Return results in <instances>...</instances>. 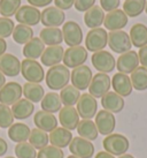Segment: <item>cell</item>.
Returning a JSON list of instances; mask_svg holds the SVG:
<instances>
[{
	"label": "cell",
	"mask_w": 147,
	"mask_h": 158,
	"mask_svg": "<svg viewBox=\"0 0 147 158\" xmlns=\"http://www.w3.org/2000/svg\"><path fill=\"white\" fill-rule=\"evenodd\" d=\"M92 77H93L92 70L90 69V67L85 66V65L74 68L73 72L70 73L71 83L78 90H85L89 88Z\"/></svg>",
	"instance_id": "cell-10"
},
{
	"label": "cell",
	"mask_w": 147,
	"mask_h": 158,
	"mask_svg": "<svg viewBox=\"0 0 147 158\" xmlns=\"http://www.w3.org/2000/svg\"><path fill=\"white\" fill-rule=\"evenodd\" d=\"M124 99L123 97L117 95L115 91H108L101 98V105L106 111L112 113H120L124 109Z\"/></svg>",
	"instance_id": "cell-24"
},
{
	"label": "cell",
	"mask_w": 147,
	"mask_h": 158,
	"mask_svg": "<svg viewBox=\"0 0 147 158\" xmlns=\"http://www.w3.org/2000/svg\"><path fill=\"white\" fill-rule=\"evenodd\" d=\"M146 0H125L123 4V12L131 18H137L145 10Z\"/></svg>",
	"instance_id": "cell-37"
},
{
	"label": "cell",
	"mask_w": 147,
	"mask_h": 158,
	"mask_svg": "<svg viewBox=\"0 0 147 158\" xmlns=\"http://www.w3.org/2000/svg\"><path fill=\"white\" fill-rule=\"evenodd\" d=\"M63 54H65V50L61 45H55V46H48L45 48L43 52L40 60L42 64L46 67H53L59 65L62 59H63Z\"/></svg>",
	"instance_id": "cell-22"
},
{
	"label": "cell",
	"mask_w": 147,
	"mask_h": 158,
	"mask_svg": "<svg viewBox=\"0 0 147 158\" xmlns=\"http://www.w3.org/2000/svg\"><path fill=\"white\" fill-rule=\"evenodd\" d=\"M87 60V50L83 46H74L67 48L63 54L62 61L65 62V66L68 68H76L78 66L84 65Z\"/></svg>",
	"instance_id": "cell-8"
},
{
	"label": "cell",
	"mask_w": 147,
	"mask_h": 158,
	"mask_svg": "<svg viewBox=\"0 0 147 158\" xmlns=\"http://www.w3.org/2000/svg\"><path fill=\"white\" fill-rule=\"evenodd\" d=\"M77 133L79 134L81 137L85 139V140L89 141H94L97 140L98 137V129H97V126L95 123L92 121V120H87V119H83L78 123L77 126Z\"/></svg>",
	"instance_id": "cell-33"
},
{
	"label": "cell",
	"mask_w": 147,
	"mask_h": 158,
	"mask_svg": "<svg viewBox=\"0 0 147 158\" xmlns=\"http://www.w3.org/2000/svg\"><path fill=\"white\" fill-rule=\"evenodd\" d=\"M21 73L23 77L31 83H40L45 80V72L42 65L32 59H24L21 62Z\"/></svg>",
	"instance_id": "cell-4"
},
{
	"label": "cell",
	"mask_w": 147,
	"mask_h": 158,
	"mask_svg": "<svg viewBox=\"0 0 147 158\" xmlns=\"http://www.w3.org/2000/svg\"><path fill=\"white\" fill-rule=\"evenodd\" d=\"M48 142H50V136L47 135L46 132L38 129V128H35L31 131L30 136H29V143L35 149H43L48 144Z\"/></svg>",
	"instance_id": "cell-38"
},
{
	"label": "cell",
	"mask_w": 147,
	"mask_h": 158,
	"mask_svg": "<svg viewBox=\"0 0 147 158\" xmlns=\"http://www.w3.org/2000/svg\"><path fill=\"white\" fill-rule=\"evenodd\" d=\"M60 95L56 92H47L42 99V109L48 113H56L62 109Z\"/></svg>",
	"instance_id": "cell-34"
},
{
	"label": "cell",
	"mask_w": 147,
	"mask_h": 158,
	"mask_svg": "<svg viewBox=\"0 0 147 158\" xmlns=\"http://www.w3.org/2000/svg\"><path fill=\"white\" fill-rule=\"evenodd\" d=\"M95 158H115V156L110 155L109 152H107V151H100V152L97 154Z\"/></svg>",
	"instance_id": "cell-52"
},
{
	"label": "cell",
	"mask_w": 147,
	"mask_h": 158,
	"mask_svg": "<svg viewBox=\"0 0 147 158\" xmlns=\"http://www.w3.org/2000/svg\"><path fill=\"white\" fill-rule=\"evenodd\" d=\"M65 19L66 15L63 10L55 6H50L42 12L40 22L45 26V28H58L65 23Z\"/></svg>",
	"instance_id": "cell-15"
},
{
	"label": "cell",
	"mask_w": 147,
	"mask_h": 158,
	"mask_svg": "<svg viewBox=\"0 0 147 158\" xmlns=\"http://www.w3.org/2000/svg\"><path fill=\"white\" fill-rule=\"evenodd\" d=\"M118 158H134L132 155H129V154H124V155H122V156H120Z\"/></svg>",
	"instance_id": "cell-54"
},
{
	"label": "cell",
	"mask_w": 147,
	"mask_h": 158,
	"mask_svg": "<svg viewBox=\"0 0 147 158\" xmlns=\"http://www.w3.org/2000/svg\"><path fill=\"white\" fill-rule=\"evenodd\" d=\"M95 4V0H75V8L78 12H87Z\"/></svg>",
	"instance_id": "cell-45"
},
{
	"label": "cell",
	"mask_w": 147,
	"mask_h": 158,
	"mask_svg": "<svg viewBox=\"0 0 147 158\" xmlns=\"http://www.w3.org/2000/svg\"><path fill=\"white\" fill-rule=\"evenodd\" d=\"M14 119L12 109L0 103V128H9L14 123Z\"/></svg>",
	"instance_id": "cell-42"
},
{
	"label": "cell",
	"mask_w": 147,
	"mask_h": 158,
	"mask_svg": "<svg viewBox=\"0 0 147 158\" xmlns=\"http://www.w3.org/2000/svg\"><path fill=\"white\" fill-rule=\"evenodd\" d=\"M79 97L81 92L74 85H67L60 92L61 102L62 104H65V106H74L75 104H77Z\"/></svg>",
	"instance_id": "cell-39"
},
{
	"label": "cell",
	"mask_w": 147,
	"mask_h": 158,
	"mask_svg": "<svg viewBox=\"0 0 147 158\" xmlns=\"http://www.w3.org/2000/svg\"><path fill=\"white\" fill-rule=\"evenodd\" d=\"M62 36L65 43L69 48L79 46L83 42V30L77 22L68 21L63 23L62 28Z\"/></svg>",
	"instance_id": "cell-6"
},
{
	"label": "cell",
	"mask_w": 147,
	"mask_h": 158,
	"mask_svg": "<svg viewBox=\"0 0 147 158\" xmlns=\"http://www.w3.org/2000/svg\"><path fill=\"white\" fill-rule=\"evenodd\" d=\"M59 112V121L62 127L68 131H74L77 128L79 123V114L74 106H65Z\"/></svg>",
	"instance_id": "cell-20"
},
{
	"label": "cell",
	"mask_w": 147,
	"mask_h": 158,
	"mask_svg": "<svg viewBox=\"0 0 147 158\" xmlns=\"http://www.w3.org/2000/svg\"><path fill=\"white\" fill-rule=\"evenodd\" d=\"M37 158H65V154L60 148L54 145H46L45 148L39 150Z\"/></svg>",
	"instance_id": "cell-43"
},
{
	"label": "cell",
	"mask_w": 147,
	"mask_h": 158,
	"mask_svg": "<svg viewBox=\"0 0 147 158\" xmlns=\"http://www.w3.org/2000/svg\"><path fill=\"white\" fill-rule=\"evenodd\" d=\"M76 110H77L79 117H82L83 119L91 120L93 117H95L97 110H98L97 99L90 94H83L77 102Z\"/></svg>",
	"instance_id": "cell-11"
},
{
	"label": "cell",
	"mask_w": 147,
	"mask_h": 158,
	"mask_svg": "<svg viewBox=\"0 0 147 158\" xmlns=\"http://www.w3.org/2000/svg\"><path fill=\"white\" fill-rule=\"evenodd\" d=\"M46 85L51 90H62L70 81V72L65 65H56L50 67L46 73Z\"/></svg>",
	"instance_id": "cell-1"
},
{
	"label": "cell",
	"mask_w": 147,
	"mask_h": 158,
	"mask_svg": "<svg viewBox=\"0 0 147 158\" xmlns=\"http://www.w3.org/2000/svg\"><path fill=\"white\" fill-rule=\"evenodd\" d=\"M70 152L79 158H92L94 155V145L91 141L85 140L81 136L73 137L69 144Z\"/></svg>",
	"instance_id": "cell-16"
},
{
	"label": "cell",
	"mask_w": 147,
	"mask_h": 158,
	"mask_svg": "<svg viewBox=\"0 0 147 158\" xmlns=\"http://www.w3.org/2000/svg\"><path fill=\"white\" fill-rule=\"evenodd\" d=\"M45 51V44L40 38H32L30 42H28L23 48V56L26 59L36 60L42 57L43 52Z\"/></svg>",
	"instance_id": "cell-30"
},
{
	"label": "cell",
	"mask_w": 147,
	"mask_h": 158,
	"mask_svg": "<svg viewBox=\"0 0 147 158\" xmlns=\"http://www.w3.org/2000/svg\"><path fill=\"white\" fill-rule=\"evenodd\" d=\"M23 95L26 97V99L30 101L31 103H38L42 102V99L45 96V90L39 83H31L26 82L23 87Z\"/></svg>",
	"instance_id": "cell-32"
},
{
	"label": "cell",
	"mask_w": 147,
	"mask_h": 158,
	"mask_svg": "<svg viewBox=\"0 0 147 158\" xmlns=\"http://www.w3.org/2000/svg\"><path fill=\"white\" fill-rule=\"evenodd\" d=\"M105 12L104 9L100 6H93L87 12H85L84 15V22L89 27L90 29H95V28H100L101 24H104L105 21Z\"/></svg>",
	"instance_id": "cell-26"
},
{
	"label": "cell",
	"mask_w": 147,
	"mask_h": 158,
	"mask_svg": "<svg viewBox=\"0 0 147 158\" xmlns=\"http://www.w3.org/2000/svg\"><path fill=\"white\" fill-rule=\"evenodd\" d=\"M7 150H8V144H7V142H6L4 139L0 137V156H4V155L7 152Z\"/></svg>",
	"instance_id": "cell-50"
},
{
	"label": "cell",
	"mask_w": 147,
	"mask_h": 158,
	"mask_svg": "<svg viewBox=\"0 0 147 158\" xmlns=\"http://www.w3.org/2000/svg\"><path fill=\"white\" fill-rule=\"evenodd\" d=\"M138 57H139V62L141 64V66L147 68V45L139 50Z\"/></svg>",
	"instance_id": "cell-48"
},
{
	"label": "cell",
	"mask_w": 147,
	"mask_h": 158,
	"mask_svg": "<svg viewBox=\"0 0 147 158\" xmlns=\"http://www.w3.org/2000/svg\"><path fill=\"white\" fill-rule=\"evenodd\" d=\"M55 7L60 8L61 10H67L70 9L75 4V0H54Z\"/></svg>",
	"instance_id": "cell-47"
},
{
	"label": "cell",
	"mask_w": 147,
	"mask_h": 158,
	"mask_svg": "<svg viewBox=\"0 0 147 158\" xmlns=\"http://www.w3.org/2000/svg\"><path fill=\"white\" fill-rule=\"evenodd\" d=\"M14 21L9 18H0V38H7L13 35L14 31Z\"/></svg>",
	"instance_id": "cell-44"
},
{
	"label": "cell",
	"mask_w": 147,
	"mask_h": 158,
	"mask_svg": "<svg viewBox=\"0 0 147 158\" xmlns=\"http://www.w3.org/2000/svg\"><path fill=\"white\" fill-rule=\"evenodd\" d=\"M6 50H7V43H6V40H2V38H0V57H1L2 54H5Z\"/></svg>",
	"instance_id": "cell-51"
},
{
	"label": "cell",
	"mask_w": 147,
	"mask_h": 158,
	"mask_svg": "<svg viewBox=\"0 0 147 158\" xmlns=\"http://www.w3.org/2000/svg\"><path fill=\"white\" fill-rule=\"evenodd\" d=\"M23 89L18 82H8L0 89V103L4 105H13L21 99Z\"/></svg>",
	"instance_id": "cell-12"
},
{
	"label": "cell",
	"mask_w": 147,
	"mask_h": 158,
	"mask_svg": "<svg viewBox=\"0 0 147 158\" xmlns=\"http://www.w3.org/2000/svg\"><path fill=\"white\" fill-rule=\"evenodd\" d=\"M110 85L112 81L108 75L105 73H98L92 77L91 83L89 85V91L94 98H102L109 91Z\"/></svg>",
	"instance_id": "cell-9"
},
{
	"label": "cell",
	"mask_w": 147,
	"mask_h": 158,
	"mask_svg": "<svg viewBox=\"0 0 147 158\" xmlns=\"http://www.w3.org/2000/svg\"><path fill=\"white\" fill-rule=\"evenodd\" d=\"M0 72L5 76L15 77L21 73V61L12 53H5L0 57Z\"/></svg>",
	"instance_id": "cell-17"
},
{
	"label": "cell",
	"mask_w": 147,
	"mask_h": 158,
	"mask_svg": "<svg viewBox=\"0 0 147 158\" xmlns=\"http://www.w3.org/2000/svg\"><path fill=\"white\" fill-rule=\"evenodd\" d=\"M5 84H6V76L0 72V89L2 88Z\"/></svg>",
	"instance_id": "cell-53"
},
{
	"label": "cell",
	"mask_w": 147,
	"mask_h": 158,
	"mask_svg": "<svg viewBox=\"0 0 147 158\" xmlns=\"http://www.w3.org/2000/svg\"><path fill=\"white\" fill-rule=\"evenodd\" d=\"M108 45L112 51L118 54H123L128 51H131L132 48L129 34H126L123 30L110 31L108 34Z\"/></svg>",
	"instance_id": "cell-5"
},
{
	"label": "cell",
	"mask_w": 147,
	"mask_h": 158,
	"mask_svg": "<svg viewBox=\"0 0 147 158\" xmlns=\"http://www.w3.org/2000/svg\"><path fill=\"white\" fill-rule=\"evenodd\" d=\"M15 155L18 158H36L37 151L29 142H21L15 147Z\"/></svg>",
	"instance_id": "cell-41"
},
{
	"label": "cell",
	"mask_w": 147,
	"mask_h": 158,
	"mask_svg": "<svg viewBox=\"0 0 147 158\" xmlns=\"http://www.w3.org/2000/svg\"><path fill=\"white\" fill-rule=\"evenodd\" d=\"M30 6H34L36 8L38 7H46L52 2L53 0H26Z\"/></svg>",
	"instance_id": "cell-49"
},
{
	"label": "cell",
	"mask_w": 147,
	"mask_h": 158,
	"mask_svg": "<svg viewBox=\"0 0 147 158\" xmlns=\"http://www.w3.org/2000/svg\"><path fill=\"white\" fill-rule=\"evenodd\" d=\"M137 67H139V57L138 53L134 51H128L121 54L116 61V68L118 73L126 75L131 74Z\"/></svg>",
	"instance_id": "cell-18"
},
{
	"label": "cell",
	"mask_w": 147,
	"mask_h": 158,
	"mask_svg": "<svg viewBox=\"0 0 147 158\" xmlns=\"http://www.w3.org/2000/svg\"><path fill=\"white\" fill-rule=\"evenodd\" d=\"M39 38L43 40L44 44L48 46L60 45L63 42L62 30H60L59 28H44L40 31Z\"/></svg>",
	"instance_id": "cell-31"
},
{
	"label": "cell",
	"mask_w": 147,
	"mask_h": 158,
	"mask_svg": "<svg viewBox=\"0 0 147 158\" xmlns=\"http://www.w3.org/2000/svg\"><path fill=\"white\" fill-rule=\"evenodd\" d=\"M21 7V0H0V14L2 18H9L16 14Z\"/></svg>",
	"instance_id": "cell-40"
},
{
	"label": "cell",
	"mask_w": 147,
	"mask_h": 158,
	"mask_svg": "<svg viewBox=\"0 0 147 158\" xmlns=\"http://www.w3.org/2000/svg\"><path fill=\"white\" fill-rule=\"evenodd\" d=\"M13 40L18 44H24L30 42L34 38V30L31 27L24 26V24H18L14 28L13 31Z\"/></svg>",
	"instance_id": "cell-36"
},
{
	"label": "cell",
	"mask_w": 147,
	"mask_h": 158,
	"mask_svg": "<svg viewBox=\"0 0 147 158\" xmlns=\"http://www.w3.org/2000/svg\"><path fill=\"white\" fill-rule=\"evenodd\" d=\"M35 111V105L34 103H31L30 101H28L26 98L20 99L15 104L12 105V112H13L14 118L18 119V120H24L28 119L31 114Z\"/></svg>",
	"instance_id": "cell-28"
},
{
	"label": "cell",
	"mask_w": 147,
	"mask_h": 158,
	"mask_svg": "<svg viewBox=\"0 0 147 158\" xmlns=\"http://www.w3.org/2000/svg\"><path fill=\"white\" fill-rule=\"evenodd\" d=\"M31 129L28 125L22 123H13L8 129V137L13 142L21 143V142H26L29 140Z\"/></svg>",
	"instance_id": "cell-29"
},
{
	"label": "cell",
	"mask_w": 147,
	"mask_h": 158,
	"mask_svg": "<svg viewBox=\"0 0 147 158\" xmlns=\"http://www.w3.org/2000/svg\"><path fill=\"white\" fill-rule=\"evenodd\" d=\"M130 40L133 46L141 48L147 45V27L143 23H136L130 29Z\"/></svg>",
	"instance_id": "cell-27"
},
{
	"label": "cell",
	"mask_w": 147,
	"mask_h": 158,
	"mask_svg": "<svg viewBox=\"0 0 147 158\" xmlns=\"http://www.w3.org/2000/svg\"><path fill=\"white\" fill-rule=\"evenodd\" d=\"M50 142L51 144L56 147V148H66L70 144V142L73 140V134L70 131L66 129L63 127L55 128L53 132L50 134Z\"/></svg>",
	"instance_id": "cell-25"
},
{
	"label": "cell",
	"mask_w": 147,
	"mask_h": 158,
	"mask_svg": "<svg viewBox=\"0 0 147 158\" xmlns=\"http://www.w3.org/2000/svg\"><path fill=\"white\" fill-rule=\"evenodd\" d=\"M132 88L138 90V91H144L147 89V68L145 67H137L136 69L131 73L130 76Z\"/></svg>",
	"instance_id": "cell-35"
},
{
	"label": "cell",
	"mask_w": 147,
	"mask_h": 158,
	"mask_svg": "<svg viewBox=\"0 0 147 158\" xmlns=\"http://www.w3.org/2000/svg\"><path fill=\"white\" fill-rule=\"evenodd\" d=\"M91 61L95 69L99 70V73H105V74L113 72L116 66L115 58L113 57L112 53L105 50L93 53Z\"/></svg>",
	"instance_id": "cell-7"
},
{
	"label": "cell",
	"mask_w": 147,
	"mask_h": 158,
	"mask_svg": "<svg viewBox=\"0 0 147 158\" xmlns=\"http://www.w3.org/2000/svg\"><path fill=\"white\" fill-rule=\"evenodd\" d=\"M67 158H79V157H77V156H74V155H70V156H68Z\"/></svg>",
	"instance_id": "cell-55"
},
{
	"label": "cell",
	"mask_w": 147,
	"mask_h": 158,
	"mask_svg": "<svg viewBox=\"0 0 147 158\" xmlns=\"http://www.w3.org/2000/svg\"><path fill=\"white\" fill-rule=\"evenodd\" d=\"M120 0H100V7L104 9V12H113L115 9H118Z\"/></svg>",
	"instance_id": "cell-46"
},
{
	"label": "cell",
	"mask_w": 147,
	"mask_h": 158,
	"mask_svg": "<svg viewBox=\"0 0 147 158\" xmlns=\"http://www.w3.org/2000/svg\"><path fill=\"white\" fill-rule=\"evenodd\" d=\"M108 44V34L102 28L91 29L85 37V48L91 52L102 51Z\"/></svg>",
	"instance_id": "cell-3"
},
{
	"label": "cell",
	"mask_w": 147,
	"mask_h": 158,
	"mask_svg": "<svg viewBox=\"0 0 147 158\" xmlns=\"http://www.w3.org/2000/svg\"><path fill=\"white\" fill-rule=\"evenodd\" d=\"M95 126L100 134L102 135H110L116 127V119L115 115L106 110H101L95 114Z\"/></svg>",
	"instance_id": "cell-14"
},
{
	"label": "cell",
	"mask_w": 147,
	"mask_h": 158,
	"mask_svg": "<svg viewBox=\"0 0 147 158\" xmlns=\"http://www.w3.org/2000/svg\"><path fill=\"white\" fill-rule=\"evenodd\" d=\"M112 87L114 91L121 97H128L132 92V83L126 74L116 73L112 79Z\"/></svg>",
	"instance_id": "cell-23"
},
{
	"label": "cell",
	"mask_w": 147,
	"mask_h": 158,
	"mask_svg": "<svg viewBox=\"0 0 147 158\" xmlns=\"http://www.w3.org/2000/svg\"><path fill=\"white\" fill-rule=\"evenodd\" d=\"M6 158H15V157H12V156H9V157H6Z\"/></svg>",
	"instance_id": "cell-57"
},
{
	"label": "cell",
	"mask_w": 147,
	"mask_h": 158,
	"mask_svg": "<svg viewBox=\"0 0 147 158\" xmlns=\"http://www.w3.org/2000/svg\"><path fill=\"white\" fill-rule=\"evenodd\" d=\"M145 12L147 13V1H146V7H145Z\"/></svg>",
	"instance_id": "cell-56"
},
{
	"label": "cell",
	"mask_w": 147,
	"mask_h": 158,
	"mask_svg": "<svg viewBox=\"0 0 147 158\" xmlns=\"http://www.w3.org/2000/svg\"><path fill=\"white\" fill-rule=\"evenodd\" d=\"M128 24V15L122 9H115L105 16L104 26L107 30H122Z\"/></svg>",
	"instance_id": "cell-19"
},
{
	"label": "cell",
	"mask_w": 147,
	"mask_h": 158,
	"mask_svg": "<svg viewBox=\"0 0 147 158\" xmlns=\"http://www.w3.org/2000/svg\"><path fill=\"white\" fill-rule=\"evenodd\" d=\"M34 123L36 125V128L42 129L44 132H53L55 128H58V119L53 113H48L45 111H38L35 113L34 117Z\"/></svg>",
	"instance_id": "cell-21"
},
{
	"label": "cell",
	"mask_w": 147,
	"mask_h": 158,
	"mask_svg": "<svg viewBox=\"0 0 147 158\" xmlns=\"http://www.w3.org/2000/svg\"><path fill=\"white\" fill-rule=\"evenodd\" d=\"M15 19L20 24H24L28 27L37 26L40 22L42 12H39V9L34 6L26 5L20 7V9L15 14Z\"/></svg>",
	"instance_id": "cell-13"
},
{
	"label": "cell",
	"mask_w": 147,
	"mask_h": 158,
	"mask_svg": "<svg viewBox=\"0 0 147 158\" xmlns=\"http://www.w3.org/2000/svg\"><path fill=\"white\" fill-rule=\"evenodd\" d=\"M104 149L113 156H122L129 150L130 142L128 137L122 134H110L102 141Z\"/></svg>",
	"instance_id": "cell-2"
}]
</instances>
